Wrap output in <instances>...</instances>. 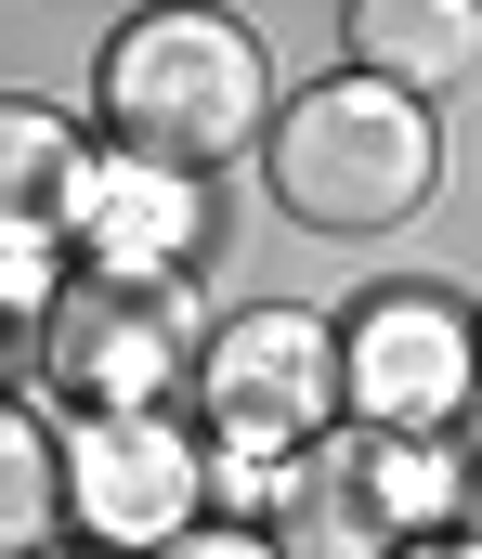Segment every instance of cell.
Listing matches in <instances>:
<instances>
[{
    "instance_id": "1",
    "label": "cell",
    "mask_w": 482,
    "mask_h": 559,
    "mask_svg": "<svg viewBox=\"0 0 482 559\" xmlns=\"http://www.w3.org/2000/svg\"><path fill=\"white\" fill-rule=\"evenodd\" d=\"M274 105H287L274 92V52L235 13H196V0L118 13L105 52H92V143H118L144 169H183V182H222L235 156L261 169Z\"/></svg>"
},
{
    "instance_id": "2",
    "label": "cell",
    "mask_w": 482,
    "mask_h": 559,
    "mask_svg": "<svg viewBox=\"0 0 482 559\" xmlns=\"http://www.w3.org/2000/svg\"><path fill=\"white\" fill-rule=\"evenodd\" d=\"M261 195L301 222V235H339V248H378L404 235L431 195H444V118L404 105L391 79H301L274 105V143H261Z\"/></svg>"
},
{
    "instance_id": "3",
    "label": "cell",
    "mask_w": 482,
    "mask_h": 559,
    "mask_svg": "<svg viewBox=\"0 0 482 559\" xmlns=\"http://www.w3.org/2000/svg\"><path fill=\"white\" fill-rule=\"evenodd\" d=\"M183 417L209 429V455H274V468L326 455V442L352 429L339 417V312H301V299L222 312L209 352H196Z\"/></svg>"
},
{
    "instance_id": "4",
    "label": "cell",
    "mask_w": 482,
    "mask_h": 559,
    "mask_svg": "<svg viewBox=\"0 0 482 559\" xmlns=\"http://www.w3.org/2000/svg\"><path fill=\"white\" fill-rule=\"evenodd\" d=\"M196 352H209L196 286H105V274H66V299L39 312V378H52L66 429H79V417H183Z\"/></svg>"
},
{
    "instance_id": "5",
    "label": "cell",
    "mask_w": 482,
    "mask_h": 559,
    "mask_svg": "<svg viewBox=\"0 0 482 559\" xmlns=\"http://www.w3.org/2000/svg\"><path fill=\"white\" fill-rule=\"evenodd\" d=\"M339 417L404 429V442H457L482 417V325L444 286H365L339 312Z\"/></svg>"
},
{
    "instance_id": "6",
    "label": "cell",
    "mask_w": 482,
    "mask_h": 559,
    "mask_svg": "<svg viewBox=\"0 0 482 559\" xmlns=\"http://www.w3.org/2000/svg\"><path fill=\"white\" fill-rule=\"evenodd\" d=\"M209 521V429L196 417H79L66 429V547L169 559Z\"/></svg>"
},
{
    "instance_id": "7",
    "label": "cell",
    "mask_w": 482,
    "mask_h": 559,
    "mask_svg": "<svg viewBox=\"0 0 482 559\" xmlns=\"http://www.w3.org/2000/svg\"><path fill=\"white\" fill-rule=\"evenodd\" d=\"M66 261L105 274V286H196V261H209V182L92 143L79 195H66Z\"/></svg>"
},
{
    "instance_id": "8",
    "label": "cell",
    "mask_w": 482,
    "mask_h": 559,
    "mask_svg": "<svg viewBox=\"0 0 482 559\" xmlns=\"http://www.w3.org/2000/svg\"><path fill=\"white\" fill-rule=\"evenodd\" d=\"M470 442H404V429H339L314 455V481L339 495V521L378 547H457V521H470Z\"/></svg>"
},
{
    "instance_id": "9",
    "label": "cell",
    "mask_w": 482,
    "mask_h": 559,
    "mask_svg": "<svg viewBox=\"0 0 482 559\" xmlns=\"http://www.w3.org/2000/svg\"><path fill=\"white\" fill-rule=\"evenodd\" d=\"M339 52H352V79H391L404 105H431L482 66V0H352Z\"/></svg>"
},
{
    "instance_id": "10",
    "label": "cell",
    "mask_w": 482,
    "mask_h": 559,
    "mask_svg": "<svg viewBox=\"0 0 482 559\" xmlns=\"http://www.w3.org/2000/svg\"><path fill=\"white\" fill-rule=\"evenodd\" d=\"M79 156L92 131L39 92H0V248L13 235H66V195H79Z\"/></svg>"
},
{
    "instance_id": "11",
    "label": "cell",
    "mask_w": 482,
    "mask_h": 559,
    "mask_svg": "<svg viewBox=\"0 0 482 559\" xmlns=\"http://www.w3.org/2000/svg\"><path fill=\"white\" fill-rule=\"evenodd\" d=\"M66 547V429H39L0 391V559H52Z\"/></svg>"
},
{
    "instance_id": "12",
    "label": "cell",
    "mask_w": 482,
    "mask_h": 559,
    "mask_svg": "<svg viewBox=\"0 0 482 559\" xmlns=\"http://www.w3.org/2000/svg\"><path fill=\"white\" fill-rule=\"evenodd\" d=\"M169 559H301V547H287V534H248V521H196Z\"/></svg>"
},
{
    "instance_id": "13",
    "label": "cell",
    "mask_w": 482,
    "mask_h": 559,
    "mask_svg": "<svg viewBox=\"0 0 482 559\" xmlns=\"http://www.w3.org/2000/svg\"><path fill=\"white\" fill-rule=\"evenodd\" d=\"M457 547H470V559H482V468H470V521H457Z\"/></svg>"
},
{
    "instance_id": "14",
    "label": "cell",
    "mask_w": 482,
    "mask_h": 559,
    "mask_svg": "<svg viewBox=\"0 0 482 559\" xmlns=\"http://www.w3.org/2000/svg\"><path fill=\"white\" fill-rule=\"evenodd\" d=\"M378 559H470V547H378Z\"/></svg>"
},
{
    "instance_id": "15",
    "label": "cell",
    "mask_w": 482,
    "mask_h": 559,
    "mask_svg": "<svg viewBox=\"0 0 482 559\" xmlns=\"http://www.w3.org/2000/svg\"><path fill=\"white\" fill-rule=\"evenodd\" d=\"M0 365H13V325H0Z\"/></svg>"
},
{
    "instance_id": "16",
    "label": "cell",
    "mask_w": 482,
    "mask_h": 559,
    "mask_svg": "<svg viewBox=\"0 0 482 559\" xmlns=\"http://www.w3.org/2000/svg\"><path fill=\"white\" fill-rule=\"evenodd\" d=\"M52 559H92V547H52Z\"/></svg>"
},
{
    "instance_id": "17",
    "label": "cell",
    "mask_w": 482,
    "mask_h": 559,
    "mask_svg": "<svg viewBox=\"0 0 482 559\" xmlns=\"http://www.w3.org/2000/svg\"><path fill=\"white\" fill-rule=\"evenodd\" d=\"M470 325H482V299H470Z\"/></svg>"
}]
</instances>
